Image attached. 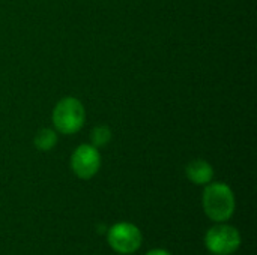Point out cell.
<instances>
[{
  "label": "cell",
  "mask_w": 257,
  "mask_h": 255,
  "mask_svg": "<svg viewBox=\"0 0 257 255\" xmlns=\"http://www.w3.org/2000/svg\"><path fill=\"white\" fill-rule=\"evenodd\" d=\"M203 209L208 218L224 222L235 212V195L226 183H211L203 192Z\"/></svg>",
  "instance_id": "1"
},
{
  "label": "cell",
  "mask_w": 257,
  "mask_h": 255,
  "mask_svg": "<svg viewBox=\"0 0 257 255\" xmlns=\"http://www.w3.org/2000/svg\"><path fill=\"white\" fill-rule=\"evenodd\" d=\"M84 117L83 104L72 96L60 99L53 110V123L56 129L65 135L80 131L84 125Z\"/></svg>",
  "instance_id": "2"
},
{
  "label": "cell",
  "mask_w": 257,
  "mask_h": 255,
  "mask_svg": "<svg viewBox=\"0 0 257 255\" xmlns=\"http://www.w3.org/2000/svg\"><path fill=\"white\" fill-rule=\"evenodd\" d=\"M205 245L214 255H230L241 246V234L232 225L218 224L208 230Z\"/></svg>",
  "instance_id": "3"
},
{
  "label": "cell",
  "mask_w": 257,
  "mask_h": 255,
  "mask_svg": "<svg viewBox=\"0 0 257 255\" xmlns=\"http://www.w3.org/2000/svg\"><path fill=\"white\" fill-rule=\"evenodd\" d=\"M108 245L119 254H133L142 245L140 230L130 222H119L108 230Z\"/></svg>",
  "instance_id": "4"
},
{
  "label": "cell",
  "mask_w": 257,
  "mask_h": 255,
  "mask_svg": "<svg viewBox=\"0 0 257 255\" xmlns=\"http://www.w3.org/2000/svg\"><path fill=\"white\" fill-rule=\"evenodd\" d=\"M71 167L77 177L92 179L101 167V156L98 149L89 144H81L74 150L71 156Z\"/></svg>",
  "instance_id": "5"
},
{
  "label": "cell",
  "mask_w": 257,
  "mask_h": 255,
  "mask_svg": "<svg viewBox=\"0 0 257 255\" xmlns=\"http://www.w3.org/2000/svg\"><path fill=\"white\" fill-rule=\"evenodd\" d=\"M185 174L194 185H208L214 177V170L209 162L203 159H194L187 165Z\"/></svg>",
  "instance_id": "6"
},
{
  "label": "cell",
  "mask_w": 257,
  "mask_h": 255,
  "mask_svg": "<svg viewBox=\"0 0 257 255\" xmlns=\"http://www.w3.org/2000/svg\"><path fill=\"white\" fill-rule=\"evenodd\" d=\"M56 144H57V134L53 129L44 128V129H41V131L36 132V135H35V147L38 150L48 152Z\"/></svg>",
  "instance_id": "7"
},
{
  "label": "cell",
  "mask_w": 257,
  "mask_h": 255,
  "mask_svg": "<svg viewBox=\"0 0 257 255\" xmlns=\"http://www.w3.org/2000/svg\"><path fill=\"white\" fill-rule=\"evenodd\" d=\"M90 138H92V146L93 147H104V146H107L108 143H110V140H111V131H110V128L108 126H105V125H98V126H95L93 129H92V135H90Z\"/></svg>",
  "instance_id": "8"
},
{
  "label": "cell",
  "mask_w": 257,
  "mask_h": 255,
  "mask_svg": "<svg viewBox=\"0 0 257 255\" xmlns=\"http://www.w3.org/2000/svg\"><path fill=\"white\" fill-rule=\"evenodd\" d=\"M146 255H172L170 252H167V251H164V249H152V251H149Z\"/></svg>",
  "instance_id": "9"
}]
</instances>
